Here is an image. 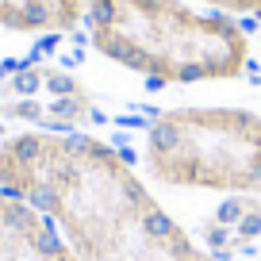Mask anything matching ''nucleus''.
I'll use <instances>...</instances> for the list:
<instances>
[{
	"instance_id": "3",
	"label": "nucleus",
	"mask_w": 261,
	"mask_h": 261,
	"mask_svg": "<svg viewBox=\"0 0 261 261\" xmlns=\"http://www.w3.org/2000/svg\"><path fill=\"white\" fill-rule=\"evenodd\" d=\"M146 169L169 188L261 192V115L246 108H173L146 130Z\"/></svg>"
},
{
	"instance_id": "1",
	"label": "nucleus",
	"mask_w": 261,
	"mask_h": 261,
	"mask_svg": "<svg viewBox=\"0 0 261 261\" xmlns=\"http://www.w3.org/2000/svg\"><path fill=\"white\" fill-rule=\"evenodd\" d=\"M0 188L39 207L81 261H227L158 204L127 154L92 135L0 139Z\"/></svg>"
},
{
	"instance_id": "4",
	"label": "nucleus",
	"mask_w": 261,
	"mask_h": 261,
	"mask_svg": "<svg viewBox=\"0 0 261 261\" xmlns=\"http://www.w3.org/2000/svg\"><path fill=\"white\" fill-rule=\"evenodd\" d=\"M0 261H81V257L39 207L0 188Z\"/></svg>"
},
{
	"instance_id": "6",
	"label": "nucleus",
	"mask_w": 261,
	"mask_h": 261,
	"mask_svg": "<svg viewBox=\"0 0 261 261\" xmlns=\"http://www.w3.org/2000/svg\"><path fill=\"white\" fill-rule=\"evenodd\" d=\"M200 4H212L219 12H230V16H257L261 0H200Z\"/></svg>"
},
{
	"instance_id": "5",
	"label": "nucleus",
	"mask_w": 261,
	"mask_h": 261,
	"mask_svg": "<svg viewBox=\"0 0 261 261\" xmlns=\"http://www.w3.org/2000/svg\"><path fill=\"white\" fill-rule=\"evenodd\" d=\"M89 0H0V27L8 31L65 35L85 19Z\"/></svg>"
},
{
	"instance_id": "2",
	"label": "nucleus",
	"mask_w": 261,
	"mask_h": 261,
	"mask_svg": "<svg viewBox=\"0 0 261 261\" xmlns=\"http://www.w3.org/2000/svg\"><path fill=\"white\" fill-rule=\"evenodd\" d=\"M85 19L96 54L154 85L234 81L250 62L242 27L180 0H89Z\"/></svg>"
},
{
	"instance_id": "7",
	"label": "nucleus",
	"mask_w": 261,
	"mask_h": 261,
	"mask_svg": "<svg viewBox=\"0 0 261 261\" xmlns=\"http://www.w3.org/2000/svg\"><path fill=\"white\" fill-rule=\"evenodd\" d=\"M42 89V73H19L12 81V96H31V92Z\"/></svg>"
}]
</instances>
